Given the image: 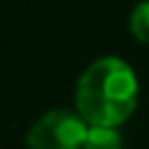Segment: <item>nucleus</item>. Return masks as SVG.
Instances as JSON below:
<instances>
[{"label": "nucleus", "mask_w": 149, "mask_h": 149, "mask_svg": "<svg viewBox=\"0 0 149 149\" xmlns=\"http://www.w3.org/2000/svg\"><path fill=\"white\" fill-rule=\"evenodd\" d=\"M139 82L119 57H100L82 72L74 92L77 114L90 127H119L137 109Z\"/></svg>", "instance_id": "obj_1"}, {"label": "nucleus", "mask_w": 149, "mask_h": 149, "mask_svg": "<svg viewBox=\"0 0 149 149\" xmlns=\"http://www.w3.org/2000/svg\"><path fill=\"white\" fill-rule=\"evenodd\" d=\"M90 124L67 109L45 112L27 132V149H82Z\"/></svg>", "instance_id": "obj_2"}, {"label": "nucleus", "mask_w": 149, "mask_h": 149, "mask_svg": "<svg viewBox=\"0 0 149 149\" xmlns=\"http://www.w3.org/2000/svg\"><path fill=\"white\" fill-rule=\"evenodd\" d=\"M82 149H122V134L117 127H90Z\"/></svg>", "instance_id": "obj_3"}, {"label": "nucleus", "mask_w": 149, "mask_h": 149, "mask_svg": "<svg viewBox=\"0 0 149 149\" xmlns=\"http://www.w3.org/2000/svg\"><path fill=\"white\" fill-rule=\"evenodd\" d=\"M129 30L139 42L149 45V0H142L129 15Z\"/></svg>", "instance_id": "obj_4"}]
</instances>
